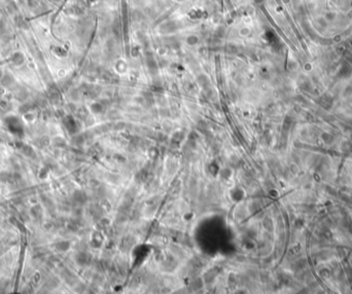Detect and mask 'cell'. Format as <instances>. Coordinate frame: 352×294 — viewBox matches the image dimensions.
<instances>
[{"mask_svg": "<svg viewBox=\"0 0 352 294\" xmlns=\"http://www.w3.org/2000/svg\"><path fill=\"white\" fill-rule=\"evenodd\" d=\"M10 62L13 63V66H17V67L22 66L24 62H25V55H24L22 52H19V51L13 52L12 57H10Z\"/></svg>", "mask_w": 352, "mask_h": 294, "instance_id": "1", "label": "cell"}, {"mask_svg": "<svg viewBox=\"0 0 352 294\" xmlns=\"http://www.w3.org/2000/svg\"><path fill=\"white\" fill-rule=\"evenodd\" d=\"M70 247V244L67 241H61V242H58L55 245L56 250L60 251V252H64V251H67Z\"/></svg>", "mask_w": 352, "mask_h": 294, "instance_id": "2", "label": "cell"}]
</instances>
